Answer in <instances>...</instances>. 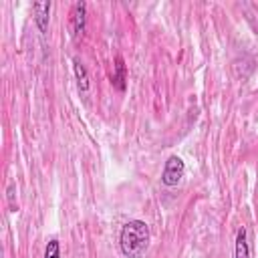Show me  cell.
<instances>
[{
	"instance_id": "cell-4",
	"label": "cell",
	"mask_w": 258,
	"mask_h": 258,
	"mask_svg": "<svg viewBox=\"0 0 258 258\" xmlns=\"http://www.w3.org/2000/svg\"><path fill=\"white\" fill-rule=\"evenodd\" d=\"M32 10H34V22H36V28L40 30V34H46V30H48L50 2H34V4H32Z\"/></svg>"
},
{
	"instance_id": "cell-9",
	"label": "cell",
	"mask_w": 258,
	"mask_h": 258,
	"mask_svg": "<svg viewBox=\"0 0 258 258\" xmlns=\"http://www.w3.org/2000/svg\"><path fill=\"white\" fill-rule=\"evenodd\" d=\"M14 194H16V185L10 183V185H8V204H10L12 212H16V206H14Z\"/></svg>"
},
{
	"instance_id": "cell-1",
	"label": "cell",
	"mask_w": 258,
	"mask_h": 258,
	"mask_svg": "<svg viewBox=\"0 0 258 258\" xmlns=\"http://www.w3.org/2000/svg\"><path fill=\"white\" fill-rule=\"evenodd\" d=\"M149 226L143 220H129L119 232V246L125 258H141L149 246Z\"/></svg>"
},
{
	"instance_id": "cell-2",
	"label": "cell",
	"mask_w": 258,
	"mask_h": 258,
	"mask_svg": "<svg viewBox=\"0 0 258 258\" xmlns=\"http://www.w3.org/2000/svg\"><path fill=\"white\" fill-rule=\"evenodd\" d=\"M185 173V163L179 155H169L165 165H163V171H161V183L167 185V187H175L181 177Z\"/></svg>"
},
{
	"instance_id": "cell-7",
	"label": "cell",
	"mask_w": 258,
	"mask_h": 258,
	"mask_svg": "<svg viewBox=\"0 0 258 258\" xmlns=\"http://www.w3.org/2000/svg\"><path fill=\"white\" fill-rule=\"evenodd\" d=\"M113 83L119 91L125 89V64H123V58L119 56L117 58V64H115V75H113Z\"/></svg>"
},
{
	"instance_id": "cell-6",
	"label": "cell",
	"mask_w": 258,
	"mask_h": 258,
	"mask_svg": "<svg viewBox=\"0 0 258 258\" xmlns=\"http://www.w3.org/2000/svg\"><path fill=\"white\" fill-rule=\"evenodd\" d=\"M234 258H250V248H248V236H246V228L242 226L236 234V250H234Z\"/></svg>"
},
{
	"instance_id": "cell-5",
	"label": "cell",
	"mask_w": 258,
	"mask_h": 258,
	"mask_svg": "<svg viewBox=\"0 0 258 258\" xmlns=\"http://www.w3.org/2000/svg\"><path fill=\"white\" fill-rule=\"evenodd\" d=\"M73 71H75V79H77V87L81 93H87L89 91V75H87V69L83 67V62L79 58L73 60Z\"/></svg>"
},
{
	"instance_id": "cell-3",
	"label": "cell",
	"mask_w": 258,
	"mask_h": 258,
	"mask_svg": "<svg viewBox=\"0 0 258 258\" xmlns=\"http://www.w3.org/2000/svg\"><path fill=\"white\" fill-rule=\"evenodd\" d=\"M71 24H73V34H75V36H83L85 24H87V4H85V2H77V4L73 6Z\"/></svg>"
},
{
	"instance_id": "cell-8",
	"label": "cell",
	"mask_w": 258,
	"mask_h": 258,
	"mask_svg": "<svg viewBox=\"0 0 258 258\" xmlns=\"http://www.w3.org/2000/svg\"><path fill=\"white\" fill-rule=\"evenodd\" d=\"M44 258H60V244L58 240H48L44 248Z\"/></svg>"
}]
</instances>
